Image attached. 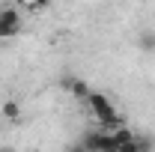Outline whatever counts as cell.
<instances>
[{"label":"cell","instance_id":"cell-1","mask_svg":"<svg viewBox=\"0 0 155 152\" xmlns=\"http://www.w3.org/2000/svg\"><path fill=\"white\" fill-rule=\"evenodd\" d=\"M87 104H90V111L96 114V119L101 122V131H107V128H110V131H116V128H122V125H125L122 114L114 107V101H110L104 93H90Z\"/></svg>","mask_w":155,"mask_h":152},{"label":"cell","instance_id":"cell-2","mask_svg":"<svg viewBox=\"0 0 155 152\" xmlns=\"http://www.w3.org/2000/svg\"><path fill=\"white\" fill-rule=\"evenodd\" d=\"M21 30V12L15 6H3L0 9V39H12Z\"/></svg>","mask_w":155,"mask_h":152},{"label":"cell","instance_id":"cell-3","mask_svg":"<svg viewBox=\"0 0 155 152\" xmlns=\"http://www.w3.org/2000/svg\"><path fill=\"white\" fill-rule=\"evenodd\" d=\"M63 87L75 95V98H81V101H87L90 93H93V90L87 87V81H81V78H63Z\"/></svg>","mask_w":155,"mask_h":152},{"label":"cell","instance_id":"cell-4","mask_svg":"<svg viewBox=\"0 0 155 152\" xmlns=\"http://www.w3.org/2000/svg\"><path fill=\"white\" fill-rule=\"evenodd\" d=\"M81 146L87 152H101V131H87L84 140H81Z\"/></svg>","mask_w":155,"mask_h":152},{"label":"cell","instance_id":"cell-5","mask_svg":"<svg viewBox=\"0 0 155 152\" xmlns=\"http://www.w3.org/2000/svg\"><path fill=\"white\" fill-rule=\"evenodd\" d=\"M0 111H3V116H6L9 122H18V119H21V104L15 101V98H6Z\"/></svg>","mask_w":155,"mask_h":152},{"label":"cell","instance_id":"cell-6","mask_svg":"<svg viewBox=\"0 0 155 152\" xmlns=\"http://www.w3.org/2000/svg\"><path fill=\"white\" fill-rule=\"evenodd\" d=\"M114 134V140H116V152H119V146H125V143H131V140H137V134L131 131V128H116V131H110Z\"/></svg>","mask_w":155,"mask_h":152},{"label":"cell","instance_id":"cell-7","mask_svg":"<svg viewBox=\"0 0 155 152\" xmlns=\"http://www.w3.org/2000/svg\"><path fill=\"white\" fill-rule=\"evenodd\" d=\"M101 152H116V140L110 131H101Z\"/></svg>","mask_w":155,"mask_h":152},{"label":"cell","instance_id":"cell-8","mask_svg":"<svg viewBox=\"0 0 155 152\" xmlns=\"http://www.w3.org/2000/svg\"><path fill=\"white\" fill-rule=\"evenodd\" d=\"M140 48L143 51H155V33H143L140 36Z\"/></svg>","mask_w":155,"mask_h":152},{"label":"cell","instance_id":"cell-9","mask_svg":"<svg viewBox=\"0 0 155 152\" xmlns=\"http://www.w3.org/2000/svg\"><path fill=\"white\" fill-rule=\"evenodd\" d=\"M48 6L45 3H27V12H45Z\"/></svg>","mask_w":155,"mask_h":152},{"label":"cell","instance_id":"cell-10","mask_svg":"<svg viewBox=\"0 0 155 152\" xmlns=\"http://www.w3.org/2000/svg\"><path fill=\"white\" fill-rule=\"evenodd\" d=\"M63 152H87V149H84L81 143H69V146H66V149H63Z\"/></svg>","mask_w":155,"mask_h":152},{"label":"cell","instance_id":"cell-11","mask_svg":"<svg viewBox=\"0 0 155 152\" xmlns=\"http://www.w3.org/2000/svg\"><path fill=\"white\" fill-rule=\"evenodd\" d=\"M0 152H12V149H0Z\"/></svg>","mask_w":155,"mask_h":152}]
</instances>
